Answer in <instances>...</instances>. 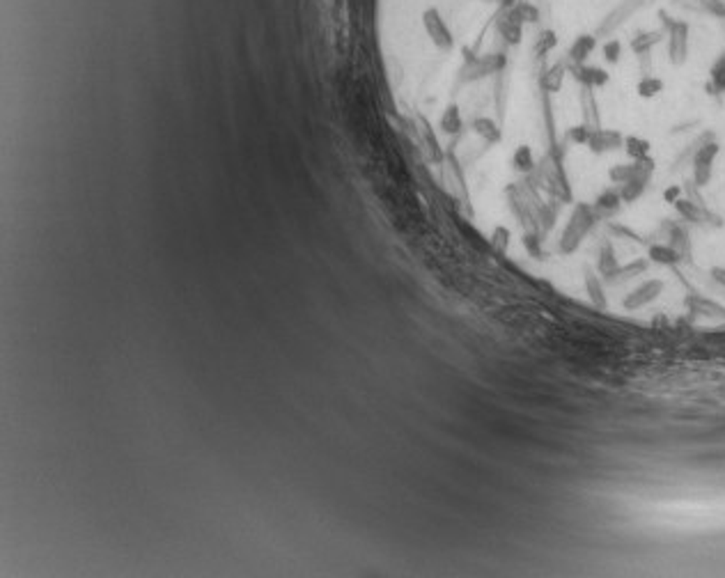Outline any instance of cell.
<instances>
[{
    "label": "cell",
    "mask_w": 725,
    "mask_h": 578,
    "mask_svg": "<svg viewBox=\"0 0 725 578\" xmlns=\"http://www.w3.org/2000/svg\"><path fill=\"white\" fill-rule=\"evenodd\" d=\"M597 211L592 205H585V202H577L572 209V216L567 220V225H564V230L560 234V243H558V250L560 255H572V253H577L579 250V245L583 243V239L588 237V234L592 232V228L597 225Z\"/></svg>",
    "instance_id": "6da1fadb"
},
{
    "label": "cell",
    "mask_w": 725,
    "mask_h": 578,
    "mask_svg": "<svg viewBox=\"0 0 725 578\" xmlns=\"http://www.w3.org/2000/svg\"><path fill=\"white\" fill-rule=\"evenodd\" d=\"M656 16H659L661 30L666 32L668 62L673 64V67H681V64H686L689 60V35H691L689 21L670 16L666 9H659Z\"/></svg>",
    "instance_id": "7a4b0ae2"
},
{
    "label": "cell",
    "mask_w": 725,
    "mask_h": 578,
    "mask_svg": "<svg viewBox=\"0 0 725 578\" xmlns=\"http://www.w3.org/2000/svg\"><path fill=\"white\" fill-rule=\"evenodd\" d=\"M721 154V145L716 141H705L696 147L691 158V170H693V184L698 188L709 186L711 175H714V161Z\"/></svg>",
    "instance_id": "3957f363"
},
{
    "label": "cell",
    "mask_w": 725,
    "mask_h": 578,
    "mask_svg": "<svg viewBox=\"0 0 725 578\" xmlns=\"http://www.w3.org/2000/svg\"><path fill=\"white\" fill-rule=\"evenodd\" d=\"M664 289H666V283L661 280V278H649V280L641 283L638 287H634L632 292H629L624 296V301H622V308L627 310V313H636V310H643L645 305L649 303H654L656 298L664 294Z\"/></svg>",
    "instance_id": "277c9868"
},
{
    "label": "cell",
    "mask_w": 725,
    "mask_h": 578,
    "mask_svg": "<svg viewBox=\"0 0 725 578\" xmlns=\"http://www.w3.org/2000/svg\"><path fill=\"white\" fill-rule=\"evenodd\" d=\"M656 170V161L652 156L641 158V161H629V163H615L609 168V181L613 186H622L624 181L634 177H647L652 179Z\"/></svg>",
    "instance_id": "5b68a950"
},
{
    "label": "cell",
    "mask_w": 725,
    "mask_h": 578,
    "mask_svg": "<svg viewBox=\"0 0 725 578\" xmlns=\"http://www.w3.org/2000/svg\"><path fill=\"white\" fill-rule=\"evenodd\" d=\"M622 145H624V136L620 131H615V128L592 126L590 136H588V145L585 147L590 149V154L602 156V154L615 152V149H622Z\"/></svg>",
    "instance_id": "8992f818"
},
{
    "label": "cell",
    "mask_w": 725,
    "mask_h": 578,
    "mask_svg": "<svg viewBox=\"0 0 725 578\" xmlns=\"http://www.w3.org/2000/svg\"><path fill=\"white\" fill-rule=\"evenodd\" d=\"M572 78L577 81L581 88H590V90H602L606 85L611 83V73L609 69L597 67V64H567Z\"/></svg>",
    "instance_id": "52a82bcc"
},
{
    "label": "cell",
    "mask_w": 725,
    "mask_h": 578,
    "mask_svg": "<svg viewBox=\"0 0 725 578\" xmlns=\"http://www.w3.org/2000/svg\"><path fill=\"white\" fill-rule=\"evenodd\" d=\"M569 73L567 60H556L551 64H544L539 76H537V85L544 94H558L564 85V76Z\"/></svg>",
    "instance_id": "ba28073f"
},
{
    "label": "cell",
    "mask_w": 725,
    "mask_h": 578,
    "mask_svg": "<svg viewBox=\"0 0 725 578\" xmlns=\"http://www.w3.org/2000/svg\"><path fill=\"white\" fill-rule=\"evenodd\" d=\"M594 51H597V32H579L572 39L564 60H567V64H585Z\"/></svg>",
    "instance_id": "9c48e42d"
},
{
    "label": "cell",
    "mask_w": 725,
    "mask_h": 578,
    "mask_svg": "<svg viewBox=\"0 0 725 578\" xmlns=\"http://www.w3.org/2000/svg\"><path fill=\"white\" fill-rule=\"evenodd\" d=\"M649 0H622L620 5H617L613 12L604 19V24L599 26V30H597V35H606V32H613L617 26H622L624 21L632 16L634 12H638L643 5H647Z\"/></svg>",
    "instance_id": "30bf717a"
},
{
    "label": "cell",
    "mask_w": 725,
    "mask_h": 578,
    "mask_svg": "<svg viewBox=\"0 0 725 578\" xmlns=\"http://www.w3.org/2000/svg\"><path fill=\"white\" fill-rule=\"evenodd\" d=\"M471 131L487 145H500L503 143V128L489 115H475L471 120Z\"/></svg>",
    "instance_id": "8fae6325"
},
{
    "label": "cell",
    "mask_w": 725,
    "mask_h": 578,
    "mask_svg": "<svg viewBox=\"0 0 725 578\" xmlns=\"http://www.w3.org/2000/svg\"><path fill=\"white\" fill-rule=\"evenodd\" d=\"M647 260L656 264V266H666V269H675V266L681 264V260H684V255H681L675 245H670V243H649L647 245Z\"/></svg>",
    "instance_id": "7c38bea8"
},
{
    "label": "cell",
    "mask_w": 725,
    "mask_h": 578,
    "mask_svg": "<svg viewBox=\"0 0 725 578\" xmlns=\"http://www.w3.org/2000/svg\"><path fill=\"white\" fill-rule=\"evenodd\" d=\"M666 39V32L656 28V30H638L636 35L632 37V41H629V49H632V53L636 58H641V56H649V53L654 51V46H659L661 41Z\"/></svg>",
    "instance_id": "4fadbf2b"
},
{
    "label": "cell",
    "mask_w": 725,
    "mask_h": 578,
    "mask_svg": "<svg viewBox=\"0 0 725 578\" xmlns=\"http://www.w3.org/2000/svg\"><path fill=\"white\" fill-rule=\"evenodd\" d=\"M622 198H620V191H617V186H609V188H604L599 196L594 198L592 202V207L597 211V216L599 218H613L617 211L622 209Z\"/></svg>",
    "instance_id": "5bb4252c"
},
{
    "label": "cell",
    "mask_w": 725,
    "mask_h": 578,
    "mask_svg": "<svg viewBox=\"0 0 725 578\" xmlns=\"http://www.w3.org/2000/svg\"><path fill=\"white\" fill-rule=\"evenodd\" d=\"M583 283H585V292H588L590 303H592L594 308H599V310H606L609 301H606V292H604L602 275L597 273L594 269H590L588 264L583 266Z\"/></svg>",
    "instance_id": "9a60e30c"
},
{
    "label": "cell",
    "mask_w": 725,
    "mask_h": 578,
    "mask_svg": "<svg viewBox=\"0 0 725 578\" xmlns=\"http://www.w3.org/2000/svg\"><path fill=\"white\" fill-rule=\"evenodd\" d=\"M509 166H512V170H514L517 175H530L532 170L537 168V161H535V154H532V147L526 145V143L517 145L514 149H512Z\"/></svg>",
    "instance_id": "2e32d148"
},
{
    "label": "cell",
    "mask_w": 725,
    "mask_h": 578,
    "mask_svg": "<svg viewBox=\"0 0 725 578\" xmlns=\"http://www.w3.org/2000/svg\"><path fill=\"white\" fill-rule=\"evenodd\" d=\"M558 46V32L553 28H539L532 39V56L535 60H547Z\"/></svg>",
    "instance_id": "e0dca14e"
},
{
    "label": "cell",
    "mask_w": 725,
    "mask_h": 578,
    "mask_svg": "<svg viewBox=\"0 0 725 578\" xmlns=\"http://www.w3.org/2000/svg\"><path fill=\"white\" fill-rule=\"evenodd\" d=\"M649 260H645V257H636V260L632 262H627V264H620L615 269V273L609 278V283L611 285H617V283H624V280H632V278L636 275H645L647 269H649Z\"/></svg>",
    "instance_id": "ac0fdd59"
},
{
    "label": "cell",
    "mask_w": 725,
    "mask_h": 578,
    "mask_svg": "<svg viewBox=\"0 0 725 578\" xmlns=\"http://www.w3.org/2000/svg\"><path fill=\"white\" fill-rule=\"evenodd\" d=\"M664 90H666L664 78L654 76V73H643V76L638 78V83H636V94H638V99H643V101L656 99V96Z\"/></svg>",
    "instance_id": "d6986e66"
},
{
    "label": "cell",
    "mask_w": 725,
    "mask_h": 578,
    "mask_svg": "<svg viewBox=\"0 0 725 578\" xmlns=\"http://www.w3.org/2000/svg\"><path fill=\"white\" fill-rule=\"evenodd\" d=\"M673 209L677 211V216L681 218V220H686V223H696V225H700V223H705V205H698V202H693L691 198H679L677 202H675V205H673Z\"/></svg>",
    "instance_id": "ffe728a7"
},
{
    "label": "cell",
    "mask_w": 725,
    "mask_h": 578,
    "mask_svg": "<svg viewBox=\"0 0 725 578\" xmlns=\"http://www.w3.org/2000/svg\"><path fill=\"white\" fill-rule=\"evenodd\" d=\"M620 266V262H617V255H615V248H613V243L606 239L602 245H599V255H597V273L604 275L606 280L615 273V269Z\"/></svg>",
    "instance_id": "44dd1931"
},
{
    "label": "cell",
    "mask_w": 725,
    "mask_h": 578,
    "mask_svg": "<svg viewBox=\"0 0 725 578\" xmlns=\"http://www.w3.org/2000/svg\"><path fill=\"white\" fill-rule=\"evenodd\" d=\"M684 305L691 310V313H696V315H707V317H725V308H723V305H719L716 301H711V298L698 296V294H691V296H686Z\"/></svg>",
    "instance_id": "7402d4cb"
},
{
    "label": "cell",
    "mask_w": 725,
    "mask_h": 578,
    "mask_svg": "<svg viewBox=\"0 0 725 578\" xmlns=\"http://www.w3.org/2000/svg\"><path fill=\"white\" fill-rule=\"evenodd\" d=\"M579 101H581V111H583V122L590 124V126H602L599 124V103H597L594 90L581 88Z\"/></svg>",
    "instance_id": "603a6c76"
},
{
    "label": "cell",
    "mask_w": 725,
    "mask_h": 578,
    "mask_svg": "<svg viewBox=\"0 0 725 578\" xmlns=\"http://www.w3.org/2000/svg\"><path fill=\"white\" fill-rule=\"evenodd\" d=\"M624 154L629 156V161H641V158H647L649 152H652V143L647 141V138L643 136H636V133H629L624 136Z\"/></svg>",
    "instance_id": "cb8c5ba5"
},
{
    "label": "cell",
    "mask_w": 725,
    "mask_h": 578,
    "mask_svg": "<svg viewBox=\"0 0 725 578\" xmlns=\"http://www.w3.org/2000/svg\"><path fill=\"white\" fill-rule=\"evenodd\" d=\"M647 184H649L647 177H634V179L624 181L622 186H617L624 205H634V202L641 200L645 196V191H647Z\"/></svg>",
    "instance_id": "d4e9b609"
},
{
    "label": "cell",
    "mask_w": 725,
    "mask_h": 578,
    "mask_svg": "<svg viewBox=\"0 0 725 578\" xmlns=\"http://www.w3.org/2000/svg\"><path fill=\"white\" fill-rule=\"evenodd\" d=\"M707 92L709 94H725V53L719 56V60L711 64Z\"/></svg>",
    "instance_id": "484cf974"
},
{
    "label": "cell",
    "mask_w": 725,
    "mask_h": 578,
    "mask_svg": "<svg viewBox=\"0 0 725 578\" xmlns=\"http://www.w3.org/2000/svg\"><path fill=\"white\" fill-rule=\"evenodd\" d=\"M544 239L539 237V234L535 230H528L521 234V245H524V250L528 253V257H532V260H544Z\"/></svg>",
    "instance_id": "4316f807"
},
{
    "label": "cell",
    "mask_w": 725,
    "mask_h": 578,
    "mask_svg": "<svg viewBox=\"0 0 725 578\" xmlns=\"http://www.w3.org/2000/svg\"><path fill=\"white\" fill-rule=\"evenodd\" d=\"M590 124H585V122H579V124H572L564 128V143H569V145H577V147H585L588 145V136H590Z\"/></svg>",
    "instance_id": "83f0119b"
},
{
    "label": "cell",
    "mask_w": 725,
    "mask_h": 578,
    "mask_svg": "<svg viewBox=\"0 0 725 578\" xmlns=\"http://www.w3.org/2000/svg\"><path fill=\"white\" fill-rule=\"evenodd\" d=\"M622 53H624V44L617 37L606 39L602 44V58L609 67H615V64L622 60Z\"/></svg>",
    "instance_id": "f1b7e54d"
},
{
    "label": "cell",
    "mask_w": 725,
    "mask_h": 578,
    "mask_svg": "<svg viewBox=\"0 0 725 578\" xmlns=\"http://www.w3.org/2000/svg\"><path fill=\"white\" fill-rule=\"evenodd\" d=\"M668 243L670 245H675V248L681 253V255H689V248H691V243H689V232L681 228V225L677 223H670L668 225Z\"/></svg>",
    "instance_id": "f546056e"
},
{
    "label": "cell",
    "mask_w": 725,
    "mask_h": 578,
    "mask_svg": "<svg viewBox=\"0 0 725 578\" xmlns=\"http://www.w3.org/2000/svg\"><path fill=\"white\" fill-rule=\"evenodd\" d=\"M606 228H609V232L613 234L615 239H624V241H634V243H645L643 234H638L634 228H629V225H624V223L609 220V225H606Z\"/></svg>",
    "instance_id": "4dcf8cb0"
},
{
    "label": "cell",
    "mask_w": 725,
    "mask_h": 578,
    "mask_svg": "<svg viewBox=\"0 0 725 578\" xmlns=\"http://www.w3.org/2000/svg\"><path fill=\"white\" fill-rule=\"evenodd\" d=\"M492 243H494V248H498L500 253H507L509 250L512 232H509L507 225H496V228L492 230Z\"/></svg>",
    "instance_id": "1f68e13d"
},
{
    "label": "cell",
    "mask_w": 725,
    "mask_h": 578,
    "mask_svg": "<svg viewBox=\"0 0 725 578\" xmlns=\"http://www.w3.org/2000/svg\"><path fill=\"white\" fill-rule=\"evenodd\" d=\"M700 12L711 14L714 19H725V3L723 0H698Z\"/></svg>",
    "instance_id": "d6a6232c"
},
{
    "label": "cell",
    "mask_w": 725,
    "mask_h": 578,
    "mask_svg": "<svg viewBox=\"0 0 725 578\" xmlns=\"http://www.w3.org/2000/svg\"><path fill=\"white\" fill-rule=\"evenodd\" d=\"M661 198H664L666 205L673 207L679 198H684V186H681V184H668L664 188V193H661Z\"/></svg>",
    "instance_id": "836d02e7"
},
{
    "label": "cell",
    "mask_w": 725,
    "mask_h": 578,
    "mask_svg": "<svg viewBox=\"0 0 725 578\" xmlns=\"http://www.w3.org/2000/svg\"><path fill=\"white\" fill-rule=\"evenodd\" d=\"M711 275H714V280H716L719 285L725 287V269H723V266H714V269H711Z\"/></svg>",
    "instance_id": "e575fe53"
}]
</instances>
